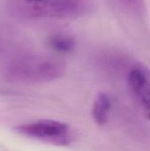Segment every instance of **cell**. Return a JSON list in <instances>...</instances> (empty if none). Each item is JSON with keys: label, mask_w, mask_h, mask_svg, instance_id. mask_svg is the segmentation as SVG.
Masks as SVG:
<instances>
[{"label": "cell", "mask_w": 150, "mask_h": 151, "mask_svg": "<svg viewBox=\"0 0 150 151\" xmlns=\"http://www.w3.org/2000/svg\"><path fill=\"white\" fill-rule=\"evenodd\" d=\"M69 127L55 120H39L17 127L24 135L57 145H66L71 142Z\"/></svg>", "instance_id": "3"}, {"label": "cell", "mask_w": 150, "mask_h": 151, "mask_svg": "<svg viewBox=\"0 0 150 151\" xmlns=\"http://www.w3.org/2000/svg\"><path fill=\"white\" fill-rule=\"evenodd\" d=\"M65 72V64L59 58L31 55L14 59L5 71V78L9 81L33 83L54 81Z\"/></svg>", "instance_id": "2"}, {"label": "cell", "mask_w": 150, "mask_h": 151, "mask_svg": "<svg viewBox=\"0 0 150 151\" xmlns=\"http://www.w3.org/2000/svg\"><path fill=\"white\" fill-rule=\"evenodd\" d=\"M91 8V0H8L11 14L22 19L76 18Z\"/></svg>", "instance_id": "1"}, {"label": "cell", "mask_w": 150, "mask_h": 151, "mask_svg": "<svg viewBox=\"0 0 150 151\" xmlns=\"http://www.w3.org/2000/svg\"><path fill=\"white\" fill-rule=\"evenodd\" d=\"M111 109V100L106 94H100L95 99L92 115L98 125H104L108 120V114Z\"/></svg>", "instance_id": "5"}, {"label": "cell", "mask_w": 150, "mask_h": 151, "mask_svg": "<svg viewBox=\"0 0 150 151\" xmlns=\"http://www.w3.org/2000/svg\"><path fill=\"white\" fill-rule=\"evenodd\" d=\"M49 46L55 51L61 54L72 52L76 48V41L69 35H53L48 40Z\"/></svg>", "instance_id": "6"}, {"label": "cell", "mask_w": 150, "mask_h": 151, "mask_svg": "<svg viewBox=\"0 0 150 151\" xmlns=\"http://www.w3.org/2000/svg\"><path fill=\"white\" fill-rule=\"evenodd\" d=\"M124 6L134 12H141L144 9V0H118Z\"/></svg>", "instance_id": "7"}, {"label": "cell", "mask_w": 150, "mask_h": 151, "mask_svg": "<svg viewBox=\"0 0 150 151\" xmlns=\"http://www.w3.org/2000/svg\"><path fill=\"white\" fill-rule=\"evenodd\" d=\"M128 82L146 118L150 120V81L148 76L141 68H133L128 75Z\"/></svg>", "instance_id": "4"}]
</instances>
